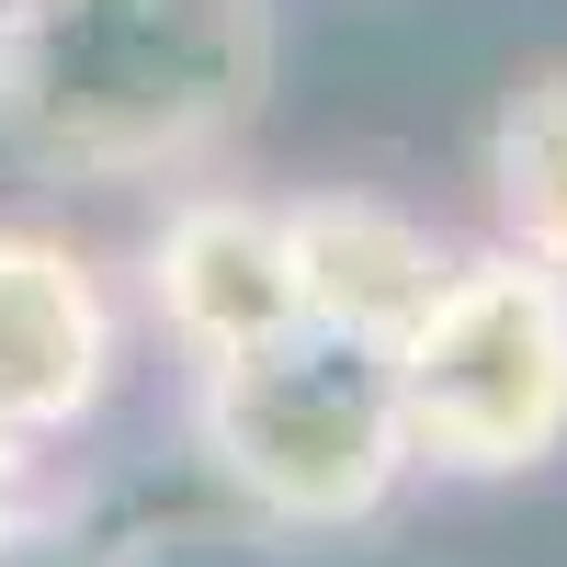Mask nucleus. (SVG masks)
<instances>
[{"mask_svg": "<svg viewBox=\"0 0 567 567\" xmlns=\"http://www.w3.org/2000/svg\"><path fill=\"white\" fill-rule=\"evenodd\" d=\"M272 91V0H0V159L69 194L227 171Z\"/></svg>", "mask_w": 567, "mask_h": 567, "instance_id": "nucleus-1", "label": "nucleus"}, {"mask_svg": "<svg viewBox=\"0 0 567 567\" xmlns=\"http://www.w3.org/2000/svg\"><path fill=\"white\" fill-rule=\"evenodd\" d=\"M182 443H194L205 488L284 545H341L386 523V499L420 477L386 341L318 318L272 329L250 352L182 363Z\"/></svg>", "mask_w": 567, "mask_h": 567, "instance_id": "nucleus-2", "label": "nucleus"}, {"mask_svg": "<svg viewBox=\"0 0 567 567\" xmlns=\"http://www.w3.org/2000/svg\"><path fill=\"white\" fill-rule=\"evenodd\" d=\"M409 465L443 488H511L567 454V272L477 239L386 341Z\"/></svg>", "mask_w": 567, "mask_h": 567, "instance_id": "nucleus-3", "label": "nucleus"}, {"mask_svg": "<svg viewBox=\"0 0 567 567\" xmlns=\"http://www.w3.org/2000/svg\"><path fill=\"white\" fill-rule=\"evenodd\" d=\"M125 284L45 216H0V443L69 454L125 386Z\"/></svg>", "mask_w": 567, "mask_h": 567, "instance_id": "nucleus-4", "label": "nucleus"}, {"mask_svg": "<svg viewBox=\"0 0 567 567\" xmlns=\"http://www.w3.org/2000/svg\"><path fill=\"white\" fill-rule=\"evenodd\" d=\"M136 318L159 329L182 363L250 352L272 329H296V227H284V194H250V182H171L148 239H136Z\"/></svg>", "mask_w": 567, "mask_h": 567, "instance_id": "nucleus-5", "label": "nucleus"}, {"mask_svg": "<svg viewBox=\"0 0 567 567\" xmlns=\"http://www.w3.org/2000/svg\"><path fill=\"white\" fill-rule=\"evenodd\" d=\"M296 227V296L318 329H363V341H398V318L432 296V272L454 261V239L432 216H409L374 182H318V194H284Z\"/></svg>", "mask_w": 567, "mask_h": 567, "instance_id": "nucleus-6", "label": "nucleus"}, {"mask_svg": "<svg viewBox=\"0 0 567 567\" xmlns=\"http://www.w3.org/2000/svg\"><path fill=\"white\" fill-rule=\"evenodd\" d=\"M477 194H488V239L567 272V58L499 91V114L477 136Z\"/></svg>", "mask_w": 567, "mask_h": 567, "instance_id": "nucleus-7", "label": "nucleus"}, {"mask_svg": "<svg viewBox=\"0 0 567 567\" xmlns=\"http://www.w3.org/2000/svg\"><path fill=\"white\" fill-rule=\"evenodd\" d=\"M34 523H45V454L0 443V567H12V556L34 545Z\"/></svg>", "mask_w": 567, "mask_h": 567, "instance_id": "nucleus-8", "label": "nucleus"}]
</instances>
